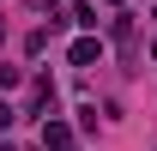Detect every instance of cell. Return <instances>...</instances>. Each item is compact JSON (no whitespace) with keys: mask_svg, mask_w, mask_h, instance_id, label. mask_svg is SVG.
I'll use <instances>...</instances> for the list:
<instances>
[{"mask_svg":"<svg viewBox=\"0 0 157 151\" xmlns=\"http://www.w3.org/2000/svg\"><path fill=\"white\" fill-rule=\"evenodd\" d=\"M73 145V127L67 121H42V151H67Z\"/></svg>","mask_w":157,"mask_h":151,"instance_id":"1","label":"cell"},{"mask_svg":"<svg viewBox=\"0 0 157 151\" xmlns=\"http://www.w3.org/2000/svg\"><path fill=\"white\" fill-rule=\"evenodd\" d=\"M151 55H157V48H151Z\"/></svg>","mask_w":157,"mask_h":151,"instance_id":"3","label":"cell"},{"mask_svg":"<svg viewBox=\"0 0 157 151\" xmlns=\"http://www.w3.org/2000/svg\"><path fill=\"white\" fill-rule=\"evenodd\" d=\"M67 60H73V67H91V60H103V42L97 37H78L73 48H67Z\"/></svg>","mask_w":157,"mask_h":151,"instance_id":"2","label":"cell"}]
</instances>
